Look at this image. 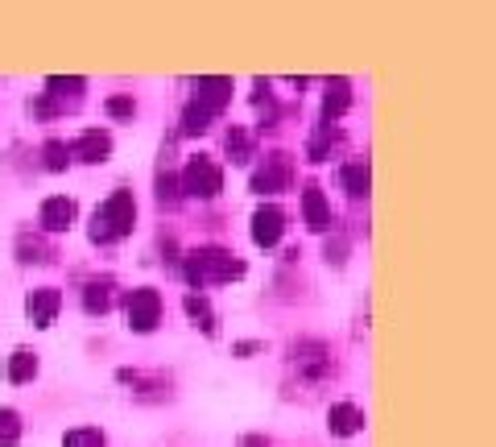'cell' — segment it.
<instances>
[{"label": "cell", "mask_w": 496, "mask_h": 447, "mask_svg": "<svg viewBox=\"0 0 496 447\" xmlns=\"http://www.w3.org/2000/svg\"><path fill=\"white\" fill-rule=\"evenodd\" d=\"M182 273L195 290H203V286H220V282L244 278V262L236 253H228V249H220V244H203V249H191V253H186Z\"/></svg>", "instance_id": "obj_1"}, {"label": "cell", "mask_w": 496, "mask_h": 447, "mask_svg": "<svg viewBox=\"0 0 496 447\" xmlns=\"http://www.w3.org/2000/svg\"><path fill=\"white\" fill-rule=\"evenodd\" d=\"M136 224V199L133 191H112L104 199V204L96 207V215H91V241L96 244H112V241H125L128 233H133Z\"/></svg>", "instance_id": "obj_2"}, {"label": "cell", "mask_w": 496, "mask_h": 447, "mask_svg": "<svg viewBox=\"0 0 496 447\" xmlns=\"http://www.w3.org/2000/svg\"><path fill=\"white\" fill-rule=\"evenodd\" d=\"M182 191L191 195V199H215V195L224 191V170H220L211 157H203V154L186 157V166H182Z\"/></svg>", "instance_id": "obj_3"}, {"label": "cell", "mask_w": 496, "mask_h": 447, "mask_svg": "<svg viewBox=\"0 0 496 447\" xmlns=\"http://www.w3.org/2000/svg\"><path fill=\"white\" fill-rule=\"evenodd\" d=\"M290 365L302 381H327L335 360H331V348L323 340H298L290 348Z\"/></svg>", "instance_id": "obj_4"}, {"label": "cell", "mask_w": 496, "mask_h": 447, "mask_svg": "<svg viewBox=\"0 0 496 447\" xmlns=\"http://www.w3.org/2000/svg\"><path fill=\"white\" fill-rule=\"evenodd\" d=\"M290 183H294V157L285 149H273L248 186H253V195H282L290 191Z\"/></svg>", "instance_id": "obj_5"}, {"label": "cell", "mask_w": 496, "mask_h": 447, "mask_svg": "<svg viewBox=\"0 0 496 447\" xmlns=\"http://www.w3.org/2000/svg\"><path fill=\"white\" fill-rule=\"evenodd\" d=\"M128 328L136 331V336H149V331L162 323V294L154 290V286H141V290L128 294Z\"/></svg>", "instance_id": "obj_6"}, {"label": "cell", "mask_w": 496, "mask_h": 447, "mask_svg": "<svg viewBox=\"0 0 496 447\" xmlns=\"http://www.w3.org/2000/svg\"><path fill=\"white\" fill-rule=\"evenodd\" d=\"M195 104L211 117H220L228 104H232V79L228 75H203L195 83Z\"/></svg>", "instance_id": "obj_7"}, {"label": "cell", "mask_w": 496, "mask_h": 447, "mask_svg": "<svg viewBox=\"0 0 496 447\" xmlns=\"http://www.w3.org/2000/svg\"><path fill=\"white\" fill-rule=\"evenodd\" d=\"M117 381H120V385H128V389H133L136 398H149V402H157V398H165V394H170V377H165V373L117 369Z\"/></svg>", "instance_id": "obj_8"}, {"label": "cell", "mask_w": 496, "mask_h": 447, "mask_svg": "<svg viewBox=\"0 0 496 447\" xmlns=\"http://www.w3.org/2000/svg\"><path fill=\"white\" fill-rule=\"evenodd\" d=\"M282 233H285V212L282 207H273V204L257 207L253 212V241L261 244V249H273V244L282 241Z\"/></svg>", "instance_id": "obj_9"}, {"label": "cell", "mask_w": 496, "mask_h": 447, "mask_svg": "<svg viewBox=\"0 0 496 447\" xmlns=\"http://www.w3.org/2000/svg\"><path fill=\"white\" fill-rule=\"evenodd\" d=\"M70 157H79V162H88V166L108 162V157H112V133H104V128L79 133V141L70 146Z\"/></svg>", "instance_id": "obj_10"}, {"label": "cell", "mask_w": 496, "mask_h": 447, "mask_svg": "<svg viewBox=\"0 0 496 447\" xmlns=\"http://www.w3.org/2000/svg\"><path fill=\"white\" fill-rule=\"evenodd\" d=\"M59 307H62V294L54 290V286H38V290H30V299H25V315H30L33 328H50L54 315H59Z\"/></svg>", "instance_id": "obj_11"}, {"label": "cell", "mask_w": 496, "mask_h": 447, "mask_svg": "<svg viewBox=\"0 0 496 447\" xmlns=\"http://www.w3.org/2000/svg\"><path fill=\"white\" fill-rule=\"evenodd\" d=\"M75 215H79L75 199H67V195H50L46 204H42L38 220H42V228H46V233H67L70 224H75Z\"/></svg>", "instance_id": "obj_12"}, {"label": "cell", "mask_w": 496, "mask_h": 447, "mask_svg": "<svg viewBox=\"0 0 496 447\" xmlns=\"http://www.w3.org/2000/svg\"><path fill=\"white\" fill-rule=\"evenodd\" d=\"M327 431L335 439H348V435H356V431H364V410L356 406V402H335V406L327 410Z\"/></svg>", "instance_id": "obj_13"}, {"label": "cell", "mask_w": 496, "mask_h": 447, "mask_svg": "<svg viewBox=\"0 0 496 447\" xmlns=\"http://www.w3.org/2000/svg\"><path fill=\"white\" fill-rule=\"evenodd\" d=\"M302 215H306V228L311 233H327L331 228V204H327V195H323V186H306L302 191Z\"/></svg>", "instance_id": "obj_14"}, {"label": "cell", "mask_w": 496, "mask_h": 447, "mask_svg": "<svg viewBox=\"0 0 496 447\" xmlns=\"http://www.w3.org/2000/svg\"><path fill=\"white\" fill-rule=\"evenodd\" d=\"M351 108V83L348 79H327V96H323V125L340 120Z\"/></svg>", "instance_id": "obj_15"}, {"label": "cell", "mask_w": 496, "mask_h": 447, "mask_svg": "<svg viewBox=\"0 0 496 447\" xmlns=\"http://www.w3.org/2000/svg\"><path fill=\"white\" fill-rule=\"evenodd\" d=\"M112 278H91L88 286H83V311L88 315H108L112 311Z\"/></svg>", "instance_id": "obj_16"}, {"label": "cell", "mask_w": 496, "mask_h": 447, "mask_svg": "<svg viewBox=\"0 0 496 447\" xmlns=\"http://www.w3.org/2000/svg\"><path fill=\"white\" fill-rule=\"evenodd\" d=\"M343 191L351 195V199H369V162L364 157H351L348 166H343Z\"/></svg>", "instance_id": "obj_17"}, {"label": "cell", "mask_w": 496, "mask_h": 447, "mask_svg": "<svg viewBox=\"0 0 496 447\" xmlns=\"http://www.w3.org/2000/svg\"><path fill=\"white\" fill-rule=\"evenodd\" d=\"M224 149H228V157H232V166H248V157H253V137H248V128H240V125L228 128Z\"/></svg>", "instance_id": "obj_18"}, {"label": "cell", "mask_w": 496, "mask_h": 447, "mask_svg": "<svg viewBox=\"0 0 496 447\" xmlns=\"http://www.w3.org/2000/svg\"><path fill=\"white\" fill-rule=\"evenodd\" d=\"M182 311L195 319V328H203V336H215V311H211V302L203 299V294H186L182 299Z\"/></svg>", "instance_id": "obj_19"}, {"label": "cell", "mask_w": 496, "mask_h": 447, "mask_svg": "<svg viewBox=\"0 0 496 447\" xmlns=\"http://www.w3.org/2000/svg\"><path fill=\"white\" fill-rule=\"evenodd\" d=\"M38 377V357H33L30 348H17L9 357V381L13 385H25V381Z\"/></svg>", "instance_id": "obj_20"}, {"label": "cell", "mask_w": 496, "mask_h": 447, "mask_svg": "<svg viewBox=\"0 0 496 447\" xmlns=\"http://www.w3.org/2000/svg\"><path fill=\"white\" fill-rule=\"evenodd\" d=\"M17 257L25 265H46V262H54V253H50V244L46 241H38V236H17Z\"/></svg>", "instance_id": "obj_21"}, {"label": "cell", "mask_w": 496, "mask_h": 447, "mask_svg": "<svg viewBox=\"0 0 496 447\" xmlns=\"http://www.w3.org/2000/svg\"><path fill=\"white\" fill-rule=\"evenodd\" d=\"M88 88V79H79V75H50L46 79V96H54V100H79V91Z\"/></svg>", "instance_id": "obj_22"}, {"label": "cell", "mask_w": 496, "mask_h": 447, "mask_svg": "<svg viewBox=\"0 0 496 447\" xmlns=\"http://www.w3.org/2000/svg\"><path fill=\"white\" fill-rule=\"evenodd\" d=\"M335 141H340V133H335L331 125H319L314 128V137H311V146H306V157H311V162H327Z\"/></svg>", "instance_id": "obj_23"}, {"label": "cell", "mask_w": 496, "mask_h": 447, "mask_svg": "<svg viewBox=\"0 0 496 447\" xmlns=\"http://www.w3.org/2000/svg\"><path fill=\"white\" fill-rule=\"evenodd\" d=\"M211 120H215V117H211V112H203L195 100L182 108V133H186V137H203L207 128H211Z\"/></svg>", "instance_id": "obj_24"}, {"label": "cell", "mask_w": 496, "mask_h": 447, "mask_svg": "<svg viewBox=\"0 0 496 447\" xmlns=\"http://www.w3.org/2000/svg\"><path fill=\"white\" fill-rule=\"evenodd\" d=\"M21 443V414L13 406H0V447Z\"/></svg>", "instance_id": "obj_25"}, {"label": "cell", "mask_w": 496, "mask_h": 447, "mask_svg": "<svg viewBox=\"0 0 496 447\" xmlns=\"http://www.w3.org/2000/svg\"><path fill=\"white\" fill-rule=\"evenodd\" d=\"M157 204H162V207H178V204H182V186H178V178L170 175V170L157 175Z\"/></svg>", "instance_id": "obj_26"}, {"label": "cell", "mask_w": 496, "mask_h": 447, "mask_svg": "<svg viewBox=\"0 0 496 447\" xmlns=\"http://www.w3.org/2000/svg\"><path fill=\"white\" fill-rule=\"evenodd\" d=\"M42 162H46V170H67L70 146L67 141H46V146H42Z\"/></svg>", "instance_id": "obj_27"}, {"label": "cell", "mask_w": 496, "mask_h": 447, "mask_svg": "<svg viewBox=\"0 0 496 447\" xmlns=\"http://www.w3.org/2000/svg\"><path fill=\"white\" fill-rule=\"evenodd\" d=\"M62 447H104V431H96V427H75V431H67Z\"/></svg>", "instance_id": "obj_28"}, {"label": "cell", "mask_w": 496, "mask_h": 447, "mask_svg": "<svg viewBox=\"0 0 496 447\" xmlns=\"http://www.w3.org/2000/svg\"><path fill=\"white\" fill-rule=\"evenodd\" d=\"M104 112H108V117H117V120H128L136 112V100L133 96H108L104 100Z\"/></svg>", "instance_id": "obj_29"}, {"label": "cell", "mask_w": 496, "mask_h": 447, "mask_svg": "<svg viewBox=\"0 0 496 447\" xmlns=\"http://www.w3.org/2000/svg\"><path fill=\"white\" fill-rule=\"evenodd\" d=\"M33 117H59V112H62V104H59V100H54V96H42V100H33Z\"/></svg>", "instance_id": "obj_30"}, {"label": "cell", "mask_w": 496, "mask_h": 447, "mask_svg": "<svg viewBox=\"0 0 496 447\" xmlns=\"http://www.w3.org/2000/svg\"><path fill=\"white\" fill-rule=\"evenodd\" d=\"M343 253H348V244H343V236H340V241H335V244L327 241V262H335V265H340V262H343Z\"/></svg>", "instance_id": "obj_31"}, {"label": "cell", "mask_w": 496, "mask_h": 447, "mask_svg": "<svg viewBox=\"0 0 496 447\" xmlns=\"http://www.w3.org/2000/svg\"><path fill=\"white\" fill-rule=\"evenodd\" d=\"M236 357H253V352H261V344H257V340H244V344H236Z\"/></svg>", "instance_id": "obj_32"}, {"label": "cell", "mask_w": 496, "mask_h": 447, "mask_svg": "<svg viewBox=\"0 0 496 447\" xmlns=\"http://www.w3.org/2000/svg\"><path fill=\"white\" fill-rule=\"evenodd\" d=\"M236 447H269V439H265V435H244Z\"/></svg>", "instance_id": "obj_33"}]
</instances>
